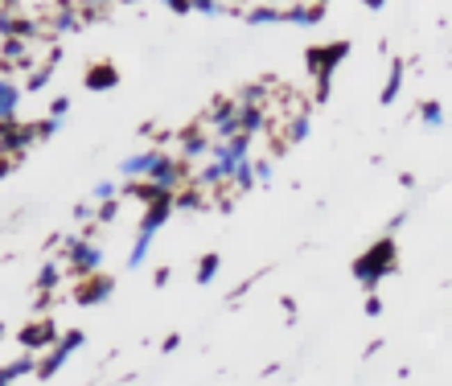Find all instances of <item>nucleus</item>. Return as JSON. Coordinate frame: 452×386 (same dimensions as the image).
I'll return each instance as SVG.
<instances>
[{
  "label": "nucleus",
  "mask_w": 452,
  "mask_h": 386,
  "mask_svg": "<svg viewBox=\"0 0 452 386\" xmlns=\"http://www.w3.org/2000/svg\"><path fill=\"white\" fill-rule=\"evenodd\" d=\"M362 4H366V8H382L387 0H362Z\"/></svg>",
  "instance_id": "nucleus-11"
},
{
  "label": "nucleus",
  "mask_w": 452,
  "mask_h": 386,
  "mask_svg": "<svg viewBox=\"0 0 452 386\" xmlns=\"http://www.w3.org/2000/svg\"><path fill=\"white\" fill-rule=\"evenodd\" d=\"M74 259H79V271L99 267V251H95V247H87V243H79V247H74Z\"/></svg>",
  "instance_id": "nucleus-6"
},
{
  "label": "nucleus",
  "mask_w": 452,
  "mask_h": 386,
  "mask_svg": "<svg viewBox=\"0 0 452 386\" xmlns=\"http://www.w3.org/2000/svg\"><path fill=\"white\" fill-rule=\"evenodd\" d=\"M346 49H350V45L337 42V45H325V49H313V54H309V66H313V74L321 79V99L329 95V74H333V66L346 58Z\"/></svg>",
  "instance_id": "nucleus-2"
},
{
  "label": "nucleus",
  "mask_w": 452,
  "mask_h": 386,
  "mask_svg": "<svg viewBox=\"0 0 452 386\" xmlns=\"http://www.w3.org/2000/svg\"><path fill=\"white\" fill-rule=\"evenodd\" d=\"M284 21H292V25H316V21H321V8H316V4H300V8H292V13H284Z\"/></svg>",
  "instance_id": "nucleus-3"
},
{
  "label": "nucleus",
  "mask_w": 452,
  "mask_h": 386,
  "mask_svg": "<svg viewBox=\"0 0 452 386\" xmlns=\"http://www.w3.org/2000/svg\"><path fill=\"white\" fill-rule=\"evenodd\" d=\"M366 312H370V316H378V312H382V300H378V296H370V300H366Z\"/></svg>",
  "instance_id": "nucleus-10"
},
{
  "label": "nucleus",
  "mask_w": 452,
  "mask_h": 386,
  "mask_svg": "<svg viewBox=\"0 0 452 386\" xmlns=\"http://www.w3.org/2000/svg\"><path fill=\"white\" fill-rule=\"evenodd\" d=\"M87 79H90V86H111V79H115V74H111V70L103 66V70H90Z\"/></svg>",
  "instance_id": "nucleus-9"
},
{
  "label": "nucleus",
  "mask_w": 452,
  "mask_h": 386,
  "mask_svg": "<svg viewBox=\"0 0 452 386\" xmlns=\"http://www.w3.org/2000/svg\"><path fill=\"white\" fill-rule=\"evenodd\" d=\"M419 111H423V124H428V128H440V120H444V115H440V103H423Z\"/></svg>",
  "instance_id": "nucleus-7"
},
{
  "label": "nucleus",
  "mask_w": 452,
  "mask_h": 386,
  "mask_svg": "<svg viewBox=\"0 0 452 386\" xmlns=\"http://www.w3.org/2000/svg\"><path fill=\"white\" fill-rule=\"evenodd\" d=\"M399 79H403V62H391V83L382 90V103H395V95H399Z\"/></svg>",
  "instance_id": "nucleus-5"
},
{
  "label": "nucleus",
  "mask_w": 452,
  "mask_h": 386,
  "mask_svg": "<svg viewBox=\"0 0 452 386\" xmlns=\"http://www.w3.org/2000/svg\"><path fill=\"white\" fill-rule=\"evenodd\" d=\"M391 267H395V243H391V239H378V243L370 247V255H362L358 263H354V275H358L366 288H374Z\"/></svg>",
  "instance_id": "nucleus-1"
},
{
  "label": "nucleus",
  "mask_w": 452,
  "mask_h": 386,
  "mask_svg": "<svg viewBox=\"0 0 452 386\" xmlns=\"http://www.w3.org/2000/svg\"><path fill=\"white\" fill-rule=\"evenodd\" d=\"M214 267H218V255H206V259H202V267H197V284H210Z\"/></svg>",
  "instance_id": "nucleus-8"
},
{
  "label": "nucleus",
  "mask_w": 452,
  "mask_h": 386,
  "mask_svg": "<svg viewBox=\"0 0 452 386\" xmlns=\"http://www.w3.org/2000/svg\"><path fill=\"white\" fill-rule=\"evenodd\" d=\"M107 292H111V280H103V275H99L95 284H87V288L79 292V300H90V304H95V300H103Z\"/></svg>",
  "instance_id": "nucleus-4"
}]
</instances>
